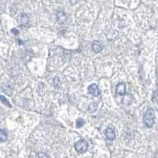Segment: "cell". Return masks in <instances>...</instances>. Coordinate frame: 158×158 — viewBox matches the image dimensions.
<instances>
[{"instance_id": "1", "label": "cell", "mask_w": 158, "mask_h": 158, "mask_svg": "<svg viewBox=\"0 0 158 158\" xmlns=\"http://www.w3.org/2000/svg\"><path fill=\"white\" fill-rule=\"evenodd\" d=\"M154 118H155V112L154 110L152 108H149L146 112H145V115L143 116V123L147 127H152L153 123H154Z\"/></svg>"}, {"instance_id": "2", "label": "cell", "mask_w": 158, "mask_h": 158, "mask_svg": "<svg viewBox=\"0 0 158 158\" xmlns=\"http://www.w3.org/2000/svg\"><path fill=\"white\" fill-rule=\"evenodd\" d=\"M88 147H89V143L84 139H82L78 142H76L75 145H74V148H75L76 151L81 153H83L87 151Z\"/></svg>"}, {"instance_id": "3", "label": "cell", "mask_w": 158, "mask_h": 158, "mask_svg": "<svg viewBox=\"0 0 158 158\" xmlns=\"http://www.w3.org/2000/svg\"><path fill=\"white\" fill-rule=\"evenodd\" d=\"M116 93L120 96H124L126 93V85L125 83L120 82L118 83L116 86V89H115Z\"/></svg>"}, {"instance_id": "4", "label": "cell", "mask_w": 158, "mask_h": 158, "mask_svg": "<svg viewBox=\"0 0 158 158\" xmlns=\"http://www.w3.org/2000/svg\"><path fill=\"white\" fill-rule=\"evenodd\" d=\"M29 16L27 15L26 13H21L20 14L19 17H18V22L22 25H27L29 24Z\"/></svg>"}, {"instance_id": "5", "label": "cell", "mask_w": 158, "mask_h": 158, "mask_svg": "<svg viewBox=\"0 0 158 158\" xmlns=\"http://www.w3.org/2000/svg\"><path fill=\"white\" fill-rule=\"evenodd\" d=\"M88 91L91 95L94 96H98L100 94V90H99L98 86H96V84H92L91 86H89Z\"/></svg>"}, {"instance_id": "6", "label": "cell", "mask_w": 158, "mask_h": 158, "mask_svg": "<svg viewBox=\"0 0 158 158\" xmlns=\"http://www.w3.org/2000/svg\"><path fill=\"white\" fill-rule=\"evenodd\" d=\"M92 51H93L94 52L99 53L102 51L103 46L100 42H99V41H94V42L92 43Z\"/></svg>"}, {"instance_id": "7", "label": "cell", "mask_w": 158, "mask_h": 158, "mask_svg": "<svg viewBox=\"0 0 158 158\" xmlns=\"http://www.w3.org/2000/svg\"><path fill=\"white\" fill-rule=\"evenodd\" d=\"M105 135L108 140L113 141L115 139V133L113 129L109 128V127L107 128V130L105 131Z\"/></svg>"}, {"instance_id": "8", "label": "cell", "mask_w": 158, "mask_h": 158, "mask_svg": "<svg viewBox=\"0 0 158 158\" xmlns=\"http://www.w3.org/2000/svg\"><path fill=\"white\" fill-rule=\"evenodd\" d=\"M133 100V97L131 94H124V98L123 100V103L126 104V105H128V104H131Z\"/></svg>"}, {"instance_id": "9", "label": "cell", "mask_w": 158, "mask_h": 158, "mask_svg": "<svg viewBox=\"0 0 158 158\" xmlns=\"http://www.w3.org/2000/svg\"><path fill=\"white\" fill-rule=\"evenodd\" d=\"M57 18H58V21L59 22H64L66 21V15L63 12L59 11L57 13Z\"/></svg>"}, {"instance_id": "10", "label": "cell", "mask_w": 158, "mask_h": 158, "mask_svg": "<svg viewBox=\"0 0 158 158\" xmlns=\"http://www.w3.org/2000/svg\"><path fill=\"white\" fill-rule=\"evenodd\" d=\"M7 139V132L4 130H1L0 129V142H6Z\"/></svg>"}, {"instance_id": "11", "label": "cell", "mask_w": 158, "mask_h": 158, "mask_svg": "<svg viewBox=\"0 0 158 158\" xmlns=\"http://www.w3.org/2000/svg\"><path fill=\"white\" fill-rule=\"evenodd\" d=\"M85 124V120L82 118H78L77 120H76V127L78 128H81Z\"/></svg>"}, {"instance_id": "12", "label": "cell", "mask_w": 158, "mask_h": 158, "mask_svg": "<svg viewBox=\"0 0 158 158\" xmlns=\"http://www.w3.org/2000/svg\"><path fill=\"white\" fill-rule=\"evenodd\" d=\"M89 112H94L97 110V104L96 103H91L89 106Z\"/></svg>"}, {"instance_id": "13", "label": "cell", "mask_w": 158, "mask_h": 158, "mask_svg": "<svg viewBox=\"0 0 158 158\" xmlns=\"http://www.w3.org/2000/svg\"><path fill=\"white\" fill-rule=\"evenodd\" d=\"M0 100H1V101L5 105L8 106V107H10V108L11 107V104H10V102H9V100H7L4 96H2V95L0 96Z\"/></svg>"}, {"instance_id": "14", "label": "cell", "mask_w": 158, "mask_h": 158, "mask_svg": "<svg viewBox=\"0 0 158 158\" xmlns=\"http://www.w3.org/2000/svg\"><path fill=\"white\" fill-rule=\"evenodd\" d=\"M153 100H154L155 102H158V89L156 90L153 92Z\"/></svg>"}, {"instance_id": "15", "label": "cell", "mask_w": 158, "mask_h": 158, "mask_svg": "<svg viewBox=\"0 0 158 158\" xmlns=\"http://www.w3.org/2000/svg\"><path fill=\"white\" fill-rule=\"evenodd\" d=\"M11 31H12V33H13V34H14V35H18V34H19V31L17 29H13Z\"/></svg>"}, {"instance_id": "16", "label": "cell", "mask_w": 158, "mask_h": 158, "mask_svg": "<svg viewBox=\"0 0 158 158\" xmlns=\"http://www.w3.org/2000/svg\"><path fill=\"white\" fill-rule=\"evenodd\" d=\"M37 156L40 157H48V155L45 154V153H38Z\"/></svg>"}]
</instances>
